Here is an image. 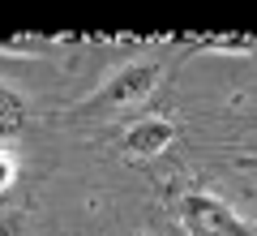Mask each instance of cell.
<instances>
[{
  "label": "cell",
  "mask_w": 257,
  "mask_h": 236,
  "mask_svg": "<svg viewBox=\"0 0 257 236\" xmlns=\"http://www.w3.org/2000/svg\"><path fill=\"white\" fill-rule=\"evenodd\" d=\"M176 215H180V227L189 236H257L227 202L206 189H189L176 202Z\"/></svg>",
  "instance_id": "7a4b0ae2"
},
{
  "label": "cell",
  "mask_w": 257,
  "mask_h": 236,
  "mask_svg": "<svg viewBox=\"0 0 257 236\" xmlns=\"http://www.w3.org/2000/svg\"><path fill=\"white\" fill-rule=\"evenodd\" d=\"M0 236H26V210H0Z\"/></svg>",
  "instance_id": "8992f818"
},
{
  "label": "cell",
  "mask_w": 257,
  "mask_h": 236,
  "mask_svg": "<svg viewBox=\"0 0 257 236\" xmlns=\"http://www.w3.org/2000/svg\"><path fill=\"white\" fill-rule=\"evenodd\" d=\"M176 142V125L167 116H138L120 129V154L128 164H150Z\"/></svg>",
  "instance_id": "3957f363"
},
{
  "label": "cell",
  "mask_w": 257,
  "mask_h": 236,
  "mask_svg": "<svg viewBox=\"0 0 257 236\" xmlns=\"http://www.w3.org/2000/svg\"><path fill=\"white\" fill-rule=\"evenodd\" d=\"M159 73H163V64H159V60H128V64H120L116 73H107V77H103L99 91H94L77 112H120V108H142V103L155 95Z\"/></svg>",
  "instance_id": "6da1fadb"
},
{
  "label": "cell",
  "mask_w": 257,
  "mask_h": 236,
  "mask_svg": "<svg viewBox=\"0 0 257 236\" xmlns=\"http://www.w3.org/2000/svg\"><path fill=\"white\" fill-rule=\"evenodd\" d=\"M13 181H18V154L9 146H0V193H9Z\"/></svg>",
  "instance_id": "5b68a950"
},
{
  "label": "cell",
  "mask_w": 257,
  "mask_h": 236,
  "mask_svg": "<svg viewBox=\"0 0 257 236\" xmlns=\"http://www.w3.org/2000/svg\"><path fill=\"white\" fill-rule=\"evenodd\" d=\"M26 116H30V108L22 99V91L9 86V82H0V146H13L26 133Z\"/></svg>",
  "instance_id": "277c9868"
}]
</instances>
